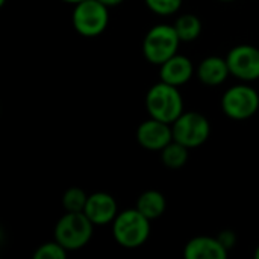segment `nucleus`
I'll return each instance as SVG.
<instances>
[{
  "mask_svg": "<svg viewBox=\"0 0 259 259\" xmlns=\"http://www.w3.org/2000/svg\"><path fill=\"white\" fill-rule=\"evenodd\" d=\"M150 222L137 208H127L117 214L112 222V237L124 249H138L150 237Z\"/></svg>",
  "mask_w": 259,
  "mask_h": 259,
  "instance_id": "obj_1",
  "label": "nucleus"
},
{
  "mask_svg": "<svg viewBox=\"0 0 259 259\" xmlns=\"http://www.w3.org/2000/svg\"><path fill=\"white\" fill-rule=\"evenodd\" d=\"M146 111L149 117L173 123L184 112V97L178 87L159 80L146 93Z\"/></svg>",
  "mask_w": 259,
  "mask_h": 259,
  "instance_id": "obj_2",
  "label": "nucleus"
},
{
  "mask_svg": "<svg viewBox=\"0 0 259 259\" xmlns=\"http://www.w3.org/2000/svg\"><path fill=\"white\" fill-rule=\"evenodd\" d=\"M181 42L182 41L173 24L159 23L152 26L144 35L143 55L150 64L159 67L178 53Z\"/></svg>",
  "mask_w": 259,
  "mask_h": 259,
  "instance_id": "obj_3",
  "label": "nucleus"
},
{
  "mask_svg": "<svg viewBox=\"0 0 259 259\" xmlns=\"http://www.w3.org/2000/svg\"><path fill=\"white\" fill-rule=\"evenodd\" d=\"M93 222L85 215V212H65L55 225V240L61 243L68 252L83 249L94 232Z\"/></svg>",
  "mask_w": 259,
  "mask_h": 259,
  "instance_id": "obj_4",
  "label": "nucleus"
},
{
  "mask_svg": "<svg viewBox=\"0 0 259 259\" xmlns=\"http://www.w3.org/2000/svg\"><path fill=\"white\" fill-rule=\"evenodd\" d=\"M71 23L79 35L85 38L99 36L109 24V8L99 0H83L74 5Z\"/></svg>",
  "mask_w": 259,
  "mask_h": 259,
  "instance_id": "obj_5",
  "label": "nucleus"
},
{
  "mask_svg": "<svg viewBox=\"0 0 259 259\" xmlns=\"http://www.w3.org/2000/svg\"><path fill=\"white\" fill-rule=\"evenodd\" d=\"M222 109L231 120H249L259 109L258 91L247 82L237 83L222 96Z\"/></svg>",
  "mask_w": 259,
  "mask_h": 259,
  "instance_id": "obj_6",
  "label": "nucleus"
},
{
  "mask_svg": "<svg viewBox=\"0 0 259 259\" xmlns=\"http://www.w3.org/2000/svg\"><path fill=\"white\" fill-rule=\"evenodd\" d=\"M173 140L185 147L196 149L203 146L211 135L209 120L197 111H184L173 123Z\"/></svg>",
  "mask_w": 259,
  "mask_h": 259,
  "instance_id": "obj_7",
  "label": "nucleus"
},
{
  "mask_svg": "<svg viewBox=\"0 0 259 259\" xmlns=\"http://www.w3.org/2000/svg\"><path fill=\"white\" fill-rule=\"evenodd\" d=\"M226 61L231 76L241 82H255L259 79V49L252 44H238L232 47Z\"/></svg>",
  "mask_w": 259,
  "mask_h": 259,
  "instance_id": "obj_8",
  "label": "nucleus"
},
{
  "mask_svg": "<svg viewBox=\"0 0 259 259\" xmlns=\"http://www.w3.org/2000/svg\"><path fill=\"white\" fill-rule=\"evenodd\" d=\"M138 144L150 152H161L168 143L173 141L171 124L149 117L137 129Z\"/></svg>",
  "mask_w": 259,
  "mask_h": 259,
  "instance_id": "obj_9",
  "label": "nucleus"
},
{
  "mask_svg": "<svg viewBox=\"0 0 259 259\" xmlns=\"http://www.w3.org/2000/svg\"><path fill=\"white\" fill-rule=\"evenodd\" d=\"M83 212L94 226H108L115 220L118 214V205L109 193L97 191L88 196Z\"/></svg>",
  "mask_w": 259,
  "mask_h": 259,
  "instance_id": "obj_10",
  "label": "nucleus"
},
{
  "mask_svg": "<svg viewBox=\"0 0 259 259\" xmlns=\"http://www.w3.org/2000/svg\"><path fill=\"white\" fill-rule=\"evenodd\" d=\"M194 76V65L190 58L185 55L176 53L164 64L159 65V77L162 82H167L175 87H182L191 80Z\"/></svg>",
  "mask_w": 259,
  "mask_h": 259,
  "instance_id": "obj_11",
  "label": "nucleus"
},
{
  "mask_svg": "<svg viewBox=\"0 0 259 259\" xmlns=\"http://www.w3.org/2000/svg\"><path fill=\"white\" fill-rule=\"evenodd\" d=\"M229 250L219 241L217 237L199 235L191 238L184 247L187 259H226Z\"/></svg>",
  "mask_w": 259,
  "mask_h": 259,
  "instance_id": "obj_12",
  "label": "nucleus"
},
{
  "mask_svg": "<svg viewBox=\"0 0 259 259\" xmlns=\"http://www.w3.org/2000/svg\"><path fill=\"white\" fill-rule=\"evenodd\" d=\"M196 76L206 87H219V85L225 83L228 80V77L231 76L226 58H220V56H214V55L206 56L197 65Z\"/></svg>",
  "mask_w": 259,
  "mask_h": 259,
  "instance_id": "obj_13",
  "label": "nucleus"
},
{
  "mask_svg": "<svg viewBox=\"0 0 259 259\" xmlns=\"http://www.w3.org/2000/svg\"><path fill=\"white\" fill-rule=\"evenodd\" d=\"M135 208L144 214L149 220L159 219L167 209V200L164 194L158 190H147L140 194Z\"/></svg>",
  "mask_w": 259,
  "mask_h": 259,
  "instance_id": "obj_14",
  "label": "nucleus"
},
{
  "mask_svg": "<svg viewBox=\"0 0 259 259\" xmlns=\"http://www.w3.org/2000/svg\"><path fill=\"white\" fill-rule=\"evenodd\" d=\"M175 29L182 42L196 41L202 33V21L196 14H182L175 21Z\"/></svg>",
  "mask_w": 259,
  "mask_h": 259,
  "instance_id": "obj_15",
  "label": "nucleus"
},
{
  "mask_svg": "<svg viewBox=\"0 0 259 259\" xmlns=\"http://www.w3.org/2000/svg\"><path fill=\"white\" fill-rule=\"evenodd\" d=\"M188 152H190L188 147L173 140L161 150V161L167 168L178 170L188 162V156H190Z\"/></svg>",
  "mask_w": 259,
  "mask_h": 259,
  "instance_id": "obj_16",
  "label": "nucleus"
},
{
  "mask_svg": "<svg viewBox=\"0 0 259 259\" xmlns=\"http://www.w3.org/2000/svg\"><path fill=\"white\" fill-rule=\"evenodd\" d=\"M88 196L80 187H70L62 196V206L65 212H83Z\"/></svg>",
  "mask_w": 259,
  "mask_h": 259,
  "instance_id": "obj_17",
  "label": "nucleus"
},
{
  "mask_svg": "<svg viewBox=\"0 0 259 259\" xmlns=\"http://www.w3.org/2000/svg\"><path fill=\"white\" fill-rule=\"evenodd\" d=\"M68 256V250L58 243L55 238L53 241H47L36 247L33 252V259H65Z\"/></svg>",
  "mask_w": 259,
  "mask_h": 259,
  "instance_id": "obj_18",
  "label": "nucleus"
},
{
  "mask_svg": "<svg viewBox=\"0 0 259 259\" xmlns=\"http://www.w3.org/2000/svg\"><path fill=\"white\" fill-rule=\"evenodd\" d=\"M144 2H146V6L153 14L167 17V15L176 14L181 9L184 0H144Z\"/></svg>",
  "mask_w": 259,
  "mask_h": 259,
  "instance_id": "obj_19",
  "label": "nucleus"
},
{
  "mask_svg": "<svg viewBox=\"0 0 259 259\" xmlns=\"http://www.w3.org/2000/svg\"><path fill=\"white\" fill-rule=\"evenodd\" d=\"M217 238H219V241H220L228 250H232V249L235 247V244H237V235H235V232L231 231V229L222 231V232L217 235Z\"/></svg>",
  "mask_w": 259,
  "mask_h": 259,
  "instance_id": "obj_20",
  "label": "nucleus"
},
{
  "mask_svg": "<svg viewBox=\"0 0 259 259\" xmlns=\"http://www.w3.org/2000/svg\"><path fill=\"white\" fill-rule=\"evenodd\" d=\"M99 2H102L105 6H108L109 9L111 8H115V6H118V5H121L124 0H99Z\"/></svg>",
  "mask_w": 259,
  "mask_h": 259,
  "instance_id": "obj_21",
  "label": "nucleus"
},
{
  "mask_svg": "<svg viewBox=\"0 0 259 259\" xmlns=\"http://www.w3.org/2000/svg\"><path fill=\"white\" fill-rule=\"evenodd\" d=\"M61 2H65V3H70V5H76V3H80L83 0H61Z\"/></svg>",
  "mask_w": 259,
  "mask_h": 259,
  "instance_id": "obj_22",
  "label": "nucleus"
},
{
  "mask_svg": "<svg viewBox=\"0 0 259 259\" xmlns=\"http://www.w3.org/2000/svg\"><path fill=\"white\" fill-rule=\"evenodd\" d=\"M253 258L259 259V246L256 247V250H255V253H253Z\"/></svg>",
  "mask_w": 259,
  "mask_h": 259,
  "instance_id": "obj_23",
  "label": "nucleus"
},
{
  "mask_svg": "<svg viewBox=\"0 0 259 259\" xmlns=\"http://www.w3.org/2000/svg\"><path fill=\"white\" fill-rule=\"evenodd\" d=\"M5 3H6V0H0V8L5 6Z\"/></svg>",
  "mask_w": 259,
  "mask_h": 259,
  "instance_id": "obj_24",
  "label": "nucleus"
},
{
  "mask_svg": "<svg viewBox=\"0 0 259 259\" xmlns=\"http://www.w3.org/2000/svg\"><path fill=\"white\" fill-rule=\"evenodd\" d=\"M219 2H235V0H219Z\"/></svg>",
  "mask_w": 259,
  "mask_h": 259,
  "instance_id": "obj_25",
  "label": "nucleus"
}]
</instances>
